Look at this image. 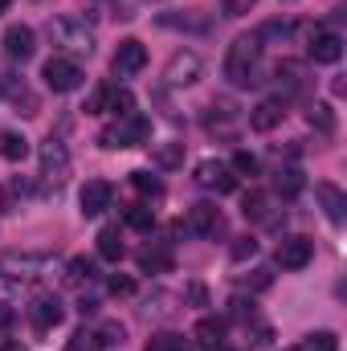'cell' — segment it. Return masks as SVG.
I'll list each match as a JSON object with an SVG mask.
<instances>
[{"label":"cell","mask_w":347,"mask_h":351,"mask_svg":"<svg viewBox=\"0 0 347 351\" xmlns=\"http://www.w3.org/2000/svg\"><path fill=\"white\" fill-rule=\"evenodd\" d=\"M37 160H41V180L45 184H66V176H70V147L58 135H49L37 147Z\"/></svg>","instance_id":"5"},{"label":"cell","mask_w":347,"mask_h":351,"mask_svg":"<svg viewBox=\"0 0 347 351\" xmlns=\"http://www.w3.org/2000/svg\"><path fill=\"white\" fill-rule=\"evenodd\" d=\"M41 78H45V86L58 90V94H70V90L86 86V70L74 58H49L45 70H41Z\"/></svg>","instance_id":"4"},{"label":"cell","mask_w":347,"mask_h":351,"mask_svg":"<svg viewBox=\"0 0 347 351\" xmlns=\"http://www.w3.org/2000/svg\"><path fill=\"white\" fill-rule=\"evenodd\" d=\"M12 319H16V311L4 302V306H0V331H8V327H12Z\"/></svg>","instance_id":"43"},{"label":"cell","mask_w":347,"mask_h":351,"mask_svg":"<svg viewBox=\"0 0 347 351\" xmlns=\"http://www.w3.org/2000/svg\"><path fill=\"white\" fill-rule=\"evenodd\" d=\"M0 351H25V343H21V339H4V343H0Z\"/></svg>","instance_id":"45"},{"label":"cell","mask_w":347,"mask_h":351,"mask_svg":"<svg viewBox=\"0 0 347 351\" xmlns=\"http://www.w3.org/2000/svg\"><path fill=\"white\" fill-rule=\"evenodd\" d=\"M315 258V241L311 237H282L278 241V265L282 269H307Z\"/></svg>","instance_id":"12"},{"label":"cell","mask_w":347,"mask_h":351,"mask_svg":"<svg viewBox=\"0 0 347 351\" xmlns=\"http://www.w3.org/2000/svg\"><path fill=\"white\" fill-rule=\"evenodd\" d=\"M221 229H225V217L217 204H192L184 217V233H192V237H217Z\"/></svg>","instance_id":"8"},{"label":"cell","mask_w":347,"mask_h":351,"mask_svg":"<svg viewBox=\"0 0 347 351\" xmlns=\"http://www.w3.org/2000/svg\"><path fill=\"white\" fill-rule=\"evenodd\" d=\"M200 70H204V62H200L192 49H176L172 58H168L164 82H168V86H192V82H200Z\"/></svg>","instance_id":"6"},{"label":"cell","mask_w":347,"mask_h":351,"mask_svg":"<svg viewBox=\"0 0 347 351\" xmlns=\"http://www.w3.org/2000/svg\"><path fill=\"white\" fill-rule=\"evenodd\" d=\"M302 351H339V339L331 331H315V335H307Z\"/></svg>","instance_id":"36"},{"label":"cell","mask_w":347,"mask_h":351,"mask_svg":"<svg viewBox=\"0 0 347 351\" xmlns=\"http://www.w3.org/2000/svg\"><path fill=\"white\" fill-rule=\"evenodd\" d=\"M286 351H302V348H286Z\"/></svg>","instance_id":"48"},{"label":"cell","mask_w":347,"mask_h":351,"mask_svg":"<svg viewBox=\"0 0 347 351\" xmlns=\"http://www.w3.org/2000/svg\"><path fill=\"white\" fill-rule=\"evenodd\" d=\"M37 53V33L29 25H8L4 29V58L8 62H29Z\"/></svg>","instance_id":"11"},{"label":"cell","mask_w":347,"mask_h":351,"mask_svg":"<svg viewBox=\"0 0 347 351\" xmlns=\"http://www.w3.org/2000/svg\"><path fill=\"white\" fill-rule=\"evenodd\" d=\"M143 351H192V343H188L180 331H160V335L147 339V348Z\"/></svg>","instance_id":"25"},{"label":"cell","mask_w":347,"mask_h":351,"mask_svg":"<svg viewBox=\"0 0 347 351\" xmlns=\"http://www.w3.org/2000/svg\"><path fill=\"white\" fill-rule=\"evenodd\" d=\"M274 188H278V196H298L302 192V172L298 168H282L278 180H274Z\"/></svg>","instance_id":"29"},{"label":"cell","mask_w":347,"mask_h":351,"mask_svg":"<svg viewBox=\"0 0 347 351\" xmlns=\"http://www.w3.org/2000/svg\"><path fill=\"white\" fill-rule=\"evenodd\" d=\"M66 351H102V348H98V335L82 327V331H74V335H70V343H66Z\"/></svg>","instance_id":"37"},{"label":"cell","mask_w":347,"mask_h":351,"mask_svg":"<svg viewBox=\"0 0 347 351\" xmlns=\"http://www.w3.org/2000/svg\"><path fill=\"white\" fill-rule=\"evenodd\" d=\"M192 180L200 188H213V192H233L237 188V176L229 172V164H221V160H200Z\"/></svg>","instance_id":"10"},{"label":"cell","mask_w":347,"mask_h":351,"mask_svg":"<svg viewBox=\"0 0 347 351\" xmlns=\"http://www.w3.org/2000/svg\"><path fill=\"white\" fill-rule=\"evenodd\" d=\"M225 331H229V327H225V319H213V315H208V319H200V323H196L192 343H196L200 351H221V348H225Z\"/></svg>","instance_id":"16"},{"label":"cell","mask_w":347,"mask_h":351,"mask_svg":"<svg viewBox=\"0 0 347 351\" xmlns=\"http://www.w3.org/2000/svg\"><path fill=\"white\" fill-rule=\"evenodd\" d=\"M78 311H82V315H94V311H98V302H94V298H82V306H78Z\"/></svg>","instance_id":"46"},{"label":"cell","mask_w":347,"mask_h":351,"mask_svg":"<svg viewBox=\"0 0 347 351\" xmlns=\"http://www.w3.org/2000/svg\"><path fill=\"white\" fill-rule=\"evenodd\" d=\"M221 4H225V16H246L258 0H221Z\"/></svg>","instance_id":"41"},{"label":"cell","mask_w":347,"mask_h":351,"mask_svg":"<svg viewBox=\"0 0 347 351\" xmlns=\"http://www.w3.org/2000/svg\"><path fill=\"white\" fill-rule=\"evenodd\" d=\"M229 254H233V262H246V258L258 254V241H254V237H237V241L229 245Z\"/></svg>","instance_id":"39"},{"label":"cell","mask_w":347,"mask_h":351,"mask_svg":"<svg viewBox=\"0 0 347 351\" xmlns=\"http://www.w3.org/2000/svg\"><path fill=\"white\" fill-rule=\"evenodd\" d=\"M143 66H147V45L135 41V37L119 41V49H115V58H110V70H115L119 78H135Z\"/></svg>","instance_id":"7"},{"label":"cell","mask_w":347,"mask_h":351,"mask_svg":"<svg viewBox=\"0 0 347 351\" xmlns=\"http://www.w3.org/2000/svg\"><path fill=\"white\" fill-rule=\"evenodd\" d=\"M45 265H49L45 254H4V258H0V274H8V278L16 282V278H37V274H45Z\"/></svg>","instance_id":"14"},{"label":"cell","mask_w":347,"mask_h":351,"mask_svg":"<svg viewBox=\"0 0 347 351\" xmlns=\"http://www.w3.org/2000/svg\"><path fill=\"white\" fill-rule=\"evenodd\" d=\"M98 258H106V262H119L123 258V241H119V229L115 225H106V229H98Z\"/></svg>","instance_id":"23"},{"label":"cell","mask_w":347,"mask_h":351,"mask_svg":"<svg viewBox=\"0 0 347 351\" xmlns=\"http://www.w3.org/2000/svg\"><path fill=\"white\" fill-rule=\"evenodd\" d=\"M49 37H53V45H62L66 53H94V29H90L86 21H78V16H58V21H49Z\"/></svg>","instance_id":"3"},{"label":"cell","mask_w":347,"mask_h":351,"mask_svg":"<svg viewBox=\"0 0 347 351\" xmlns=\"http://www.w3.org/2000/svg\"><path fill=\"white\" fill-rule=\"evenodd\" d=\"M110 294H115V298H127V294H135V282L123 278V274H115V278H110Z\"/></svg>","instance_id":"40"},{"label":"cell","mask_w":347,"mask_h":351,"mask_svg":"<svg viewBox=\"0 0 347 351\" xmlns=\"http://www.w3.org/2000/svg\"><path fill=\"white\" fill-rule=\"evenodd\" d=\"M152 139V123L143 119V114H123V119H115L110 127H102L98 131V147H106V152H123V147H143Z\"/></svg>","instance_id":"2"},{"label":"cell","mask_w":347,"mask_h":351,"mask_svg":"<svg viewBox=\"0 0 347 351\" xmlns=\"http://www.w3.org/2000/svg\"><path fill=\"white\" fill-rule=\"evenodd\" d=\"M188 298H192L196 306H208V290H204L200 282H188Z\"/></svg>","instance_id":"42"},{"label":"cell","mask_w":347,"mask_h":351,"mask_svg":"<svg viewBox=\"0 0 347 351\" xmlns=\"http://www.w3.org/2000/svg\"><path fill=\"white\" fill-rule=\"evenodd\" d=\"M160 25H168V29H196V33L208 29L204 16H188V12H184V16H160Z\"/></svg>","instance_id":"35"},{"label":"cell","mask_w":347,"mask_h":351,"mask_svg":"<svg viewBox=\"0 0 347 351\" xmlns=\"http://www.w3.org/2000/svg\"><path fill=\"white\" fill-rule=\"evenodd\" d=\"M62 315H66V306H62V298H58V294H37V298L29 302V323H33V331H37V335L53 331V327L62 323Z\"/></svg>","instance_id":"9"},{"label":"cell","mask_w":347,"mask_h":351,"mask_svg":"<svg viewBox=\"0 0 347 351\" xmlns=\"http://www.w3.org/2000/svg\"><path fill=\"white\" fill-rule=\"evenodd\" d=\"M139 269H143V274H168V269H172V250H168V245H147V250L139 254Z\"/></svg>","instance_id":"21"},{"label":"cell","mask_w":347,"mask_h":351,"mask_svg":"<svg viewBox=\"0 0 347 351\" xmlns=\"http://www.w3.org/2000/svg\"><path fill=\"white\" fill-rule=\"evenodd\" d=\"M282 119H286V102H282V98H265V102H258V106L250 110V127H254V131H274Z\"/></svg>","instance_id":"17"},{"label":"cell","mask_w":347,"mask_h":351,"mask_svg":"<svg viewBox=\"0 0 347 351\" xmlns=\"http://www.w3.org/2000/svg\"><path fill=\"white\" fill-rule=\"evenodd\" d=\"M8 298H12V278H8V274H0V306H4Z\"/></svg>","instance_id":"44"},{"label":"cell","mask_w":347,"mask_h":351,"mask_svg":"<svg viewBox=\"0 0 347 351\" xmlns=\"http://www.w3.org/2000/svg\"><path fill=\"white\" fill-rule=\"evenodd\" d=\"M0 98H12L16 106H25L21 114H37V98L29 94L25 78H16V74H4V78H0Z\"/></svg>","instance_id":"19"},{"label":"cell","mask_w":347,"mask_h":351,"mask_svg":"<svg viewBox=\"0 0 347 351\" xmlns=\"http://www.w3.org/2000/svg\"><path fill=\"white\" fill-rule=\"evenodd\" d=\"M307 123H311L315 131H323V135H335V110H331L327 102H311V110H307Z\"/></svg>","instance_id":"24"},{"label":"cell","mask_w":347,"mask_h":351,"mask_svg":"<svg viewBox=\"0 0 347 351\" xmlns=\"http://www.w3.org/2000/svg\"><path fill=\"white\" fill-rule=\"evenodd\" d=\"M131 188L143 192V196H160V192H164V184H160L152 172H131Z\"/></svg>","instance_id":"33"},{"label":"cell","mask_w":347,"mask_h":351,"mask_svg":"<svg viewBox=\"0 0 347 351\" xmlns=\"http://www.w3.org/2000/svg\"><path fill=\"white\" fill-rule=\"evenodd\" d=\"M274 86L282 94V102H286L290 94H298V90H302V66H298V62H278V66H274Z\"/></svg>","instance_id":"20"},{"label":"cell","mask_w":347,"mask_h":351,"mask_svg":"<svg viewBox=\"0 0 347 351\" xmlns=\"http://www.w3.org/2000/svg\"><path fill=\"white\" fill-rule=\"evenodd\" d=\"M307 53H311V62H315V66H335V62L344 58V37H339V33H331V29H323V33H315V37H311Z\"/></svg>","instance_id":"13"},{"label":"cell","mask_w":347,"mask_h":351,"mask_svg":"<svg viewBox=\"0 0 347 351\" xmlns=\"http://www.w3.org/2000/svg\"><path fill=\"white\" fill-rule=\"evenodd\" d=\"M152 160H156L160 168H180V164H184V143H160V147L152 152Z\"/></svg>","instance_id":"28"},{"label":"cell","mask_w":347,"mask_h":351,"mask_svg":"<svg viewBox=\"0 0 347 351\" xmlns=\"http://www.w3.org/2000/svg\"><path fill=\"white\" fill-rule=\"evenodd\" d=\"M0 156H4L8 164H21V160L29 156V139L16 135V131H4V135H0Z\"/></svg>","instance_id":"22"},{"label":"cell","mask_w":347,"mask_h":351,"mask_svg":"<svg viewBox=\"0 0 347 351\" xmlns=\"http://www.w3.org/2000/svg\"><path fill=\"white\" fill-rule=\"evenodd\" d=\"M98 278V269H94V262H86V258H74V262L66 265V282L70 286H90Z\"/></svg>","instance_id":"26"},{"label":"cell","mask_w":347,"mask_h":351,"mask_svg":"<svg viewBox=\"0 0 347 351\" xmlns=\"http://www.w3.org/2000/svg\"><path fill=\"white\" fill-rule=\"evenodd\" d=\"M315 196L323 200V213H327V221L331 225H344L347 217V196L335 188V184H315Z\"/></svg>","instance_id":"18"},{"label":"cell","mask_w":347,"mask_h":351,"mask_svg":"<svg viewBox=\"0 0 347 351\" xmlns=\"http://www.w3.org/2000/svg\"><path fill=\"white\" fill-rule=\"evenodd\" d=\"M229 172H233V176H258V160H254L250 152H237V156H233V164H229Z\"/></svg>","instance_id":"38"},{"label":"cell","mask_w":347,"mask_h":351,"mask_svg":"<svg viewBox=\"0 0 347 351\" xmlns=\"http://www.w3.org/2000/svg\"><path fill=\"white\" fill-rule=\"evenodd\" d=\"M94 335H98V348H123V339H127L123 323H102Z\"/></svg>","instance_id":"30"},{"label":"cell","mask_w":347,"mask_h":351,"mask_svg":"<svg viewBox=\"0 0 347 351\" xmlns=\"http://www.w3.org/2000/svg\"><path fill=\"white\" fill-rule=\"evenodd\" d=\"M78 204H82V217H98L110 208V184L106 180H86L82 192H78Z\"/></svg>","instance_id":"15"},{"label":"cell","mask_w":347,"mask_h":351,"mask_svg":"<svg viewBox=\"0 0 347 351\" xmlns=\"http://www.w3.org/2000/svg\"><path fill=\"white\" fill-rule=\"evenodd\" d=\"M270 196L265 192H250L246 196V204H241V213H246V221H270Z\"/></svg>","instance_id":"27"},{"label":"cell","mask_w":347,"mask_h":351,"mask_svg":"<svg viewBox=\"0 0 347 351\" xmlns=\"http://www.w3.org/2000/svg\"><path fill=\"white\" fill-rule=\"evenodd\" d=\"M106 110H110V114H119V119H123V114H131V110H135V98H131V90H115V86H110Z\"/></svg>","instance_id":"31"},{"label":"cell","mask_w":347,"mask_h":351,"mask_svg":"<svg viewBox=\"0 0 347 351\" xmlns=\"http://www.w3.org/2000/svg\"><path fill=\"white\" fill-rule=\"evenodd\" d=\"M225 78L233 86H258L261 82V41L254 33L237 37L225 53Z\"/></svg>","instance_id":"1"},{"label":"cell","mask_w":347,"mask_h":351,"mask_svg":"<svg viewBox=\"0 0 347 351\" xmlns=\"http://www.w3.org/2000/svg\"><path fill=\"white\" fill-rule=\"evenodd\" d=\"M8 4H12V0H0V12H8Z\"/></svg>","instance_id":"47"},{"label":"cell","mask_w":347,"mask_h":351,"mask_svg":"<svg viewBox=\"0 0 347 351\" xmlns=\"http://www.w3.org/2000/svg\"><path fill=\"white\" fill-rule=\"evenodd\" d=\"M106 98H110V82H98V86L90 90V98H86V114H106Z\"/></svg>","instance_id":"32"},{"label":"cell","mask_w":347,"mask_h":351,"mask_svg":"<svg viewBox=\"0 0 347 351\" xmlns=\"http://www.w3.org/2000/svg\"><path fill=\"white\" fill-rule=\"evenodd\" d=\"M127 225H131V229H152V225H156V213H152L147 204H131V208H127Z\"/></svg>","instance_id":"34"}]
</instances>
